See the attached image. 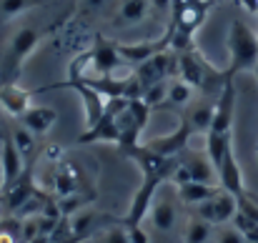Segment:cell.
<instances>
[{
	"label": "cell",
	"mask_w": 258,
	"mask_h": 243,
	"mask_svg": "<svg viewBox=\"0 0 258 243\" xmlns=\"http://www.w3.org/2000/svg\"><path fill=\"white\" fill-rule=\"evenodd\" d=\"M178 206H180V201H178L175 186H173V183H163V186L158 188L156 198H153L151 211H148L151 226H153L156 231H161V233H171L173 228L178 226V221H180Z\"/></svg>",
	"instance_id": "cell-6"
},
{
	"label": "cell",
	"mask_w": 258,
	"mask_h": 243,
	"mask_svg": "<svg viewBox=\"0 0 258 243\" xmlns=\"http://www.w3.org/2000/svg\"><path fill=\"white\" fill-rule=\"evenodd\" d=\"M0 196H3V168H0Z\"/></svg>",
	"instance_id": "cell-38"
},
{
	"label": "cell",
	"mask_w": 258,
	"mask_h": 243,
	"mask_svg": "<svg viewBox=\"0 0 258 243\" xmlns=\"http://www.w3.org/2000/svg\"><path fill=\"white\" fill-rule=\"evenodd\" d=\"M216 243H246V238L241 236V231L236 226H223L216 236Z\"/></svg>",
	"instance_id": "cell-30"
},
{
	"label": "cell",
	"mask_w": 258,
	"mask_h": 243,
	"mask_svg": "<svg viewBox=\"0 0 258 243\" xmlns=\"http://www.w3.org/2000/svg\"><path fill=\"white\" fill-rule=\"evenodd\" d=\"M180 163L185 165V170H188V175H190L193 183L221 186V183H218V170H216V165H213V161L208 158L206 151L190 148V146H188V148L180 153Z\"/></svg>",
	"instance_id": "cell-12"
},
{
	"label": "cell",
	"mask_w": 258,
	"mask_h": 243,
	"mask_svg": "<svg viewBox=\"0 0 258 243\" xmlns=\"http://www.w3.org/2000/svg\"><path fill=\"white\" fill-rule=\"evenodd\" d=\"M213 108H216V98L213 100H208V98L206 100H196V103H190L185 108L180 120L190 128L193 136H208L211 123H213Z\"/></svg>",
	"instance_id": "cell-18"
},
{
	"label": "cell",
	"mask_w": 258,
	"mask_h": 243,
	"mask_svg": "<svg viewBox=\"0 0 258 243\" xmlns=\"http://www.w3.org/2000/svg\"><path fill=\"white\" fill-rule=\"evenodd\" d=\"M83 5H86L88 10H100L105 5V0H83Z\"/></svg>",
	"instance_id": "cell-35"
},
{
	"label": "cell",
	"mask_w": 258,
	"mask_h": 243,
	"mask_svg": "<svg viewBox=\"0 0 258 243\" xmlns=\"http://www.w3.org/2000/svg\"><path fill=\"white\" fill-rule=\"evenodd\" d=\"M0 243H23V221L15 216L0 218Z\"/></svg>",
	"instance_id": "cell-27"
},
{
	"label": "cell",
	"mask_w": 258,
	"mask_h": 243,
	"mask_svg": "<svg viewBox=\"0 0 258 243\" xmlns=\"http://www.w3.org/2000/svg\"><path fill=\"white\" fill-rule=\"evenodd\" d=\"M125 103H128V98H108L103 118L95 126L86 128L76 138V143L78 146H90V143H113V146H118L120 143V133H118V126H115V115L125 108Z\"/></svg>",
	"instance_id": "cell-5"
},
{
	"label": "cell",
	"mask_w": 258,
	"mask_h": 243,
	"mask_svg": "<svg viewBox=\"0 0 258 243\" xmlns=\"http://www.w3.org/2000/svg\"><path fill=\"white\" fill-rule=\"evenodd\" d=\"M166 95H168V81L156 83V85L146 88V90H143V95H141V100H143V103H146V105L153 110V108H163Z\"/></svg>",
	"instance_id": "cell-29"
},
{
	"label": "cell",
	"mask_w": 258,
	"mask_h": 243,
	"mask_svg": "<svg viewBox=\"0 0 258 243\" xmlns=\"http://www.w3.org/2000/svg\"><path fill=\"white\" fill-rule=\"evenodd\" d=\"M175 191H178V201H180V206H185V208H196V206H201V203L216 198L223 188H221V186H208V183H193V180H190V183L175 186Z\"/></svg>",
	"instance_id": "cell-22"
},
{
	"label": "cell",
	"mask_w": 258,
	"mask_h": 243,
	"mask_svg": "<svg viewBox=\"0 0 258 243\" xmlns=\"http://www.w3.org/2000/svg\"><path fill=\"white\" fill-rule=\"evenodd\" d=\"M175 55H178V78L180 81H185L188 85H193V88L218 98V93L228 83L226 76H223V71H216L196 48L175 53Z\"/></svg>",
	"instance_id": "cell-3"
},
{
	"label": "cell",
	"mask_w": 258,
	"mask_h": 243,
	"mask_svg": "<svg viewBox=\"0 0 258 243\" xmlns=\"http://www.w3.org/2000/svg\"><path fill=\"white\" fill-rule=\"evenodd\" d=\"M148 10H151L148 0H123L120 8H118V13H115V20H113V23H115L118 28L138 25V23L148 15Z\"/></svg>",
	"instance_id": "cell-23"
},
{
	"label": "cell",
	"mask_w": 258,
	"mask_h": 243,
	"mask_svg": "<svg viewBox=\"0 0 258 243\" xmlns=\"http://www.w3.org/2000/svg\"><path fill=\"white\" fill-rule=\"evenodd\" d=\"M25 165L28 161L18 153V148H15V143H13V138L10 136H3V141H0V168H3V191L25 170Z\"/></svg>",
	"instance_id": "cell-20"
},
{
	"label": "cell",
	"mask_w": 258,
	"mask_h": 243,
	"mask_svg": "<svg viewBox=\"0 0 258 243\" xmlns=\"http://www.w3.org/2000/svg\"><path fill=\"white\" fill-rule=\"evenodd\" d=\"M218 183H221V188L223 191H228L231 196H241V193H246V186H243V170H241V165L236 161V151H233V143L226 148V153H223V161L218 165Z\"/></svg>",
	"instance_id": "cell-16"
},
{
	"label": "cell",
	"mask_w": 258,
	"mask_h": 243,
	"mask_svg": "<svg viewBox=\"0 0 258 243\" xmlns=\"http://www.w3.org/2000/svg\"><path fill=\"white\" fill-rule=\"evenodd\" d=\"M171 76L178 78V55L173 53L171 48L163 50V53H158V55H153L151 60H146V63H141L136 68V78H138L143 90L151 88V85H156V83L168 81Z\"/></svg>",
	"instance_id": "cell-9"
},
{
	"label": "cell",
	"mask_w": 258,
	"mask_h": 243,
	"mask_svg": "<svg viewBox=\"0 0 258 243\" xmlns=\"http://www.w3.org/2000/svg\"><path fill=\"white\" fill-rule=\"evenodd\" d=\"M193 0H173V13H178V10H183L185 5H190Z\"/></svg>",
	"instance_id": "cell-36"
},
{
	"label": "cell",
	"mask_w": 258,
	"mask_h": 243,
	"mask_svg": "<svg viewBox=\"0 0 258 243\" xmlns=\"http://www.w3.org/2000/svg\"><path fill=\"white\" fill-rule=\"evenodd\" d=\"M33 165L35 161H30L25 165V170L3 191V196H0V211H3V216H15L30 198H33V193L38 191V186H35V173H33Z\"/></svg>",
	"instance_id": "cell-7"
},
{
	"label": "cell",
	"mask_w": 258,
	"mask_h": 243,
	"mask_svg": "<svg viewBox=\"0 0 258 243\" xmlns=\"http://www.w3.org/2000/svg\"><path fill=\"white\" fill-rule=\"evenodd\" d=\"M81 193H95V191L86 188V175H83L78 163L60 158L53 170V196L68 198V196H81Z\"/></svg>",
	"instance_id": "cell-8"
},
{
	"label": "cell",
	"mask_w": 258,
	"mask_h": 243,
	"mask_svg": "<svg viewBox=\"0 0 258 243\" xmlns=\"http://www.w3.org/2000/svg\"><path fill=\"white\" fill-rule=\"evenodd\" d=\"M148 115H151V108L141 98L128 100L125 108L115 115V126H118V133H120V143H118L120 153L141 146V136L148 126Z\"/></svg>",
	"instance_id": "cell-4"
},
{
	"label": "cell",
	"mask_w": 258,
	"mask_h": 243,
	"mask_svg": "<svg viewBox=\"0 0 258 243\" xmlns=\"http://www.w3.org/2000/svg\"><path fill=\"white\" fill-rule=\"evenodd\" d=\"M256 158H258V156H256Z\"/></svg>",
	"instance_id": "cell-39"
},
{
	"label": "cell",
	"mask_w": 258,
	"mask_h": 243,
	"mask_svg": "<svg viewBox=\"0 0 258 243\" xmlns=\"http://www.w3.org/2000/svg\"><path fill=\"white\" fill-rule=\"evenodd\" d=\"M125 231H128L131 243H151V236H148V231H146L143 223L141 226H125Z\"/></svg>",
	"instance_id": "cell-32"
},
{
	"label": "cell",
	"mask_w": 258,
	"mask_h": 243,
	"mask_svg": "<svg viewBox=\"0 0 258 243\" xmlns=\"http://www.w3.org/2000/svg\"><path fill=\"white\" fill-rule=\"evenodd\" d=\"M211 236H213V226L190 213V218H188V223H185L183 243H208Z\"/></svg>",
	"instance_id": "cell-26"
},
{
	"label": "cell",
	"mask_w": 258,
	"mask_h": 243,
	"mask_svg": "<svg viewBox=\"0 0 258 243\" xmlns=\"http://www.w3.org/2000/svg\"><path fill=\"white\" fill-rule=\"evenodd\" d=\"M90 63H93V71L95 76H115L118 71H123V58L115 48L113 40H105L103 35L95 38V45L90 48Z\"/></svg>",
	"instance_id": "cell-13"
},
{
	"label": "cell",
	"mask_w": 258,
	"mask_h": 243,
	"mask_svg": "<svg viewBox=\"0 0 258 243\" xmlns=\"http://www.w3.org/2000/svg\"><path fill=\"white\" fill-rule=\"evenodd\" d=\"M148 5H151V10H153L158 18L173 13V0H148Z\"/></svg>",
	"instance_id": "cell-33"
},
{
	"label": "cell",
	"mask_w": 258,
	"mask_h": 243,
	"mask_svg": "<svg viewBox=\"0 0 258 243\" xmlns=\"http://www.w3.org/2000/svg\"><path fill=\"white\" fill-rule=\"evenodd\" d=\"M115 48H118L123 63L138 68L141 63L151 60L153 55L168 50V48H171V35L166 33V38H158V40H143V43H115Z\"/></svg>",
	"instance_id": "cell-14"
},
{
	"label": "cell",
	"mask_w": 258,
	"mask_h": 243,
	"mask_svg": "<svg viewBox=\"0 0 258 243\" xmlns=\"http://www.w3.org/2000/svg\"><path fill=\"white\" fill-rule=\"evenodd\" d=\"M236 211H238L236 196H231L228 191H221L216 198H211V201H206V203L190 208L193 216L203 218V221L211 223V226H226L228 221H233Z\"/></svg>",
	"instance_id": "cell-10"
},
{
	"label": "cell",
	"mask_w": 258,
	"mask_h": 243,
	"mask_svg": "<svg viewBox=\"0 0 258 243\" xmlns=\"http://www.w3.org/2000/svg\"><path fill=\"white\" fill-rule=\"evenodd\" d=\"M40 236V218H23V243Z\"/></svg>",
	"instance_id": "cell-31"
},
{
	"label": "cell",
	"mask_w": 258,
	"mask_h": 243,
	"mask_svg": "<svg viewBox=\"0 0 258 243\" xmlns=\"http://www.w3.org/2000/svg\"><path fill=\"white\" fill-rule=\"evenodd\" d=\"M33 95L35 90H28L23 88L20 83H8V85H0V105L13 115V118H20L33 103Z\"/></svg>",
	"instance_id": "cell-21"
},
{
	"label": "cell",
	"mask_w": 258,
	"mask_h": 243,
	"mask_svg": "<svg viewBox=\"0 0 258 243\" xmlns=\"http://www.w3.org/2000/svg\"><path fill=\"white\" fill-rule=\"evenodd\" d=\"M193 85H188L180 78H173L168 81V95H166V108H188L193 103Z\"/></svg>",
	"instance_id": "cell-24"
},
{
	"label": "cell",
	"mask_w": 258,
	"mask_h": 243,
	"mask_svg": "<svg viewBox=\"0 0 258 243\" xmlns=\"http://www.w3.org/2000/svg\"><path fill=\"white\" fill-rule=\"evenodd\" d=\"M258 68V33L236 18L228 30V68L223 71L226 81H233L238 73L256 71Z\"/></svg>",
	"instance_id": "cell-2"
},
{
	"label": "cell",
	"mask_w": 258,
	"mask_h": 243,
	"mask_svg": "<svg viewBox=\"0 0 258 243\" xmlns=\"http://www.w3.org/2000/svg\"><path fill=\"white\" fill-rule=\"evenodd\" d=\"M208 15V0H193L190 5H185L183 10L173 13V23H171V30L175 33H183L188 38H193V33L203 25Z\"/></svg>",
	"instance_id": "cell-17"
},
{
	"label": "cell",
	"mask_w": 258,
	"mask_h": 243,
	"mask_svg": "<svg viewBox=\"0 0 258 243\" xmlns=\"http://www.w3.org/2000/svg\"><path fill=\"white\" fill-rule=\"evenodd\" d=\"M28 243H50V236H45V233H40V236H35L33 241H28Z\"/></svg>",
	"instance_id": "cell-37"
},
{
	"label": "cell",
	"mask_w": 258,
	"mask_h": 243,
	"mask_svg": "<svg viewBox=\"0 0 258 243\" xmlns=\"http://www.w3.org/2000/svg\"><path fill=\"white\" fill-rule=\"evenodd\" d=\"M43 38L45 30L35 25H23L5 40V45H0V85L18 83L25 60L33 55V50L40 45Z\"/></svg>",
	"instance_id": "cell-1"
},
{
	"label": "cell",
	"mask_w": 258,
	"mask_h": 243,
	"mask_svg": "<svg viewBox=\"0 0 258 243\" xmlns=\"http://www.w3.org/2000/svg\"><path fill=\"white\" fill-rule=\"evenodd\" d=\"M10 138H13V143H15V148H18V153L25 158V161H35L33 156H35V151H38V138L25 128V126H15L13 131H10Z\"/></svg>",
	"instance_id": "cell-25"
},
{
	"label": "cell",
	"mask_w": 258,
	"mask_h": 243,
	"mask_svg": "<svg viewBox=\"0 0 258 243\" xmlns=\"http://www.w3.org/2000/svg\"><path fill=\"white\" fill-rule=\"evenodd\" d=\"M241 5L248 10V13H253V15H258V0H241Z\"/></svg>",
	"instance_id": "cell-34"
},
{
	"label": "cell",
	"mask_w": 258,
	"mask_h": 243,
	"mask_svg": "<svg viewBox=\"0 0 258 243\" xmlns=\"http://www.w3.org/2000/svg\"><path fill=\"white\" fill-rule=\"evenodd\" d=\"M190 138H193V133H190V128L180 120L175 128H173L168 136H161V138H153V141H148L146 146L153 151V153H158V156H163V158H180V153L190 146Z\"/></svg>",
	"instance_id": "cell-15"
},
{
	"label": "cell",
	"mask_w": 258,
	"mask_h": 243,
	"mask_svg": "<svg viewBox=\"0 0 258 243\" xmlns=\"http://www.w3.org/2000/svg\"><path fill=\"white\" fill-rule=\"evenodd\" d=\"M40 3L43 0H0V18L3 20H10V18H15V15L30 10V8L40 5Z\"/></svg>",
	"instance_id": "cell-28"
},
{
	"label": "cell",
	"mask_w": 258,
	"mask_h": 243,
	"mask_svg": "<svg viewBox=\"0 0 258 243\" xmlns=\"http://www.w3.org/2000/svg\"><path fill=\"white\" fill-rule=\"evenodd\" d=\"M18 120H20V126H25L35 138H40V136H48L50 128L58 123V110H55V108H48V105H30Z\"/></svg>",
	"instance_id": "cell-19"
},
{
	"label": "cell",
	"mask_w": 258,
	"mask_h": 243,
	"mask_svg": "<svg viewBox=\"0 0 258 243\" xmlns=\"http://www.w3.org/2000/svg\"><path fill=\"white\" fill-rule=\"evenodd\" d=\"M233 115H236V83L228 81L216 98L211 136H231L233 133Z\"/></svg>",
	"instance_id": "cell-11"
}]
</instances>
